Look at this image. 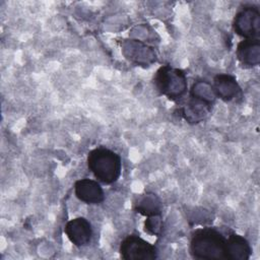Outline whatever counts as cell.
Wrapping results in <instances>:
<instances>
[{"label":"cell","instance_id":"6da1fadb","mask_svg":"<svg viewBox=\"0 0 260 260\" xmlns=\"http://www.w3.org/2000/svg\"><path fill=\"white\" fill-rule=\"evenodd\" d=\"M228 231V230H226ZM226 231L200 228L192 232L189 251L194 259L226 260Z\"/></svg>","mask_w":260,"mask_h":260},{"label":"cell","instance_id":"7a4b0ae2","mask_svg":"<svg viewBox=\"0 0 260 260\" xmlns=\"http://www.w3.org/2000/svg\"><path fill=\"white\" fill-rule=\"evenodd\" d=\"M87 168L95 179L110 185L118 181L122 171L121 156L114 150L101 146L87 154Z\"/></svg>","mask_w":260,"mask_h":260},{"label":"cell","instance_id":"3957f363","mask_svg":"<svg viewBox=\"0 0 260 260\" xmlns=\"http://www.w3.org/2000/svg\"><path fill=\"white\" fill-rule=\"evenodd\" d=\"M154 88L170 101L182 99L188 90L187 76L182 69L171 65L160 66L153 76Z\"/></svg>","mask_w":260,"mask_h":260},{"label":"cell","instance_id":"277c9868","mask_svg":"<svg viewBox=\"0 0 260 260\" xmlns=\"http://www.w3.org/2000/svg\"><path fill=\"white\" fill-rule=\"evenodd\" d=\"M122 55L130 63L148 68L157 61V54L153 46L135 39H123L120 42Z\"/></svg>","mask_w":260,"mask_h":260},{"label":"cell","instance_id":"5b68a950","mask_svg":"<svg viewBox=\"0 0 260 260\" xmlns=\"http://www.w3.org/2000/svg\"><path fill=\"white\" fill-rule=\"evenodd\" d=\"M233 29L244 40L258 39L260 35V11L256 5H244L235 14Z\"/></svg>","mask_w":260,"mask_h":260},{"label":"cell","instance_id":"8992f818","mask_svg":"<svg viewBox=\"0 0 260 260\" xmlns=\"http://www.w3.org/2000/svg\"><path fill=\"white\" fill-rule=\"evenodd\" d=\"M125 260H153L157 258L156 248L137 235H129L122 240L119 248Z\"/></svg>","mask_w":260,"mask_h":260},{"label":"cell","instance_id":"52a82bcc","mask_svg":"<svg viewBox=\"0 0 260 260\" xmlns=\"http://www.w3.org/2000/svg\"><path fill=\"white\" fill-rule=\"evenodd\" d=\"M211 84L216 98L225 103H240L244 98L243 90L234 75L218 73L213 77Z\"/></svg>","mask_w":260,"mask_h":260},{"label":"cell","instance_id":"ba28073f","mask_svg":"<svg viewBox=\"0 0 260 260\" xmlns=\"http://www.w3.org/2000/svg\"><path fill=\"white\" fill-rule=\"evenodd\" d=\"M64 232L68 240L76 247H85L89 245L93 236L91 223L83 216H77L70 219L65 224Z\"/></svg>","mask_w":260,"mask_h":260},{"label":"cell","instance_id":"9c48e42d","mask_svg":"<svg viewBox=\"0 0 260 260\" xmlns=\"http://www.w3.org/2000/svg\"><path fill=\"white\" fill-rule=\"evenodd\" d=\"M74 193L85 204H100L105 200V193L98 181L83 178L74 183Z\"/></svg>","mask_w":260,"mask_h":260},{"label":"cell","instance_id":"30bf717a","mask_svg":"<svg viewBox=\"0 0 260 260\" xmlns=\"http://www.w3.org/2000/svg\"><path fill=\"white\" fill-rule=\"evenodd\" d=\"M252 248L248 240L232 230L226 231V260H248Z\"/></svg>","mask_w":260,"mask_h":260},{"label":"cell","instance_id":"8fae6325","mask_svg":"<svg viewBox=\"0 0 260 260\" xmlns=\"http://www.w3.org/2000/svg\"><path fill=\"white\" fill-rule=\"evenodd\" d=\"M236 55L239 63L244 68H253L260 63V41L259 39L243 40L238 43Z\"/></svg>","mask_w":260,"mask_h":260},{"label":"cell","instance_id":"7c38bea8","mask_svg":"<svg viewBox=\"0 0 260 260\" xmlns=\"http://www.w3.org/2000/svg\"><path fill=\"white\" fill-rule=\"evenodd\" d=\"M212 107V105L206 102L189 96L181 108V115L189 124H198L208 117Z\"/></svg>","mask_w":260,"mask_h":260},{"label":"cell","instance_id":"4fadbf2b","mask_svg":"<svg viewBox=\"0 0 260 260\" xmlns=\"http://www.w3.org/2000/svg\"><path fill=\"white\" fill-rule=\"evenodd\" d=\"M134 208L136 212L146 217L152 215H161L162 203L159 197L154 193H144L137 198Z\"/></svg>","mask_w":260,"mask_h":260},{"label":"cell","instance_id":"5bb4252c","mask_svg":"<svg viewBox=\"0 0 260 260\" xmlns=\"http://www.w3.org/2000/svg\"><path fill=\"white\" fill-rule=\"evenodd\" d=\"M189 96L201 100L212 106L214 105L216 100V95L214 93L212 84L204 79H198L193 82L189 90Z\"/></svg>","mask_w":260,"mask_h":260},{"label":"cell","instance_id":"9a60e30c","mask_svg":"<svg viewBox=\"0 0 260 260\" xmlns=\"http://www.w3.org/2000/svg\"><path fill=\"white\" fill-rule=\"evenodd\" d=\"M129 38L141 41L148 45H156L159 43V36L157 32L147 23H140L131 28Z\"/></svg>","mask_w":260,"mask_h":260},{"label":"cell","instance_id":"2e32d148","mask_svg":"<svg viewBox=\"0 0 260 260\" xmlns=\"http://www.w3.org/2000/svg\"><path fill=\"white\" fill-rule=\"evenodd\" d=\"M144 232L147 233L148 235L159 237L162 233L164 229V222L161 215H152V216H147V218L144 221L143 225Z\"/></svg>","mask_w":260,"mask_h":260}]
</instances>
